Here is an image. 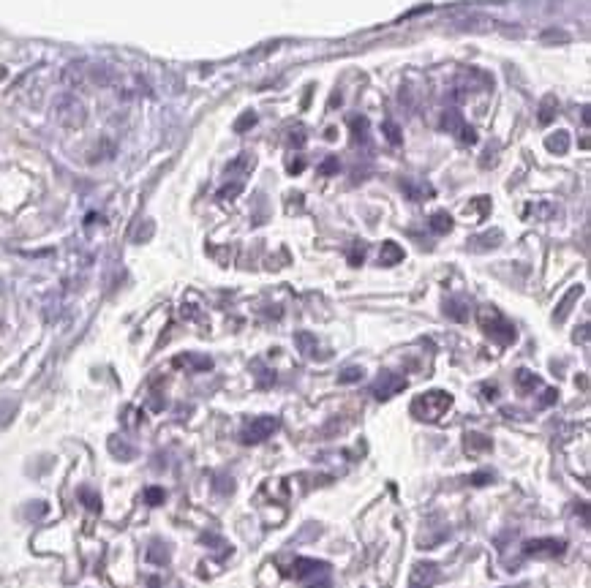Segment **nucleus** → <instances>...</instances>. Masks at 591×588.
Returning <instances> with one entry per match:
<instances>
[{"mask_svg": "<svg viewBox=\"0 0 591 588\" xmlns=\"http://www.w3.org/2000/svg\"><path fill=\"white\" fill-rule=\"evenodd\" d=\"M449 409H452V395L444 392V389H431V392L417 395V398L412 400V414H414L417 420H425V422L442 420Z\"/></svg>", "mask_w": 591, "mask_h": 588, "instance_id": "obj_1", "label": "nucleus"}, {"mask_svg": "<svg viewBox=\"0 0 591 588\" xmlns=\"http://www.w3.org/2000/svg\"><path fill=\"white\" fill-rule=\"evenodd\" d=\"M480 324H482V330H485L496 343H502V346H510V343L515 341V327H513L507 319H502L493 308H482V310H480Z\"/></svg>", "mask_w": 591, "mask_h": 588, "instance_id": "obj_2", "label": "nucleus"}, {"mask_svg": "<svg viewBox=\"0 0 591 588\" xmlns=\"http://www.w3.org/2000/svg\"><path fill=\"white\" fill-rule=\"evenodd\" d=\"M278 428H281V420H278V417H256V420H251V422L243 428L240 439H243V444H259V441L270 439Z\"/></svg>", "mask_w": 591, "mask_h": 588, "instance_id": "obj_3", "label": "nucleus"}, {"mask_svg": "<svg viewBox=\"0 0 591 588\" xmlns=\"http://www.w3.org/2000/svg\"><path fill=\"white\" fill-rule=\"evenodd\" d=\"M567 547L564 539H556V536H542V539H528L523 545V553L526 556H537V558H556L561 556Z\"/></svg>", "mask_w": 591, "mask_h": 588, "instance_id": "obj_4", "label": "nucleus"}, {"mask_svg": "<svg viewBox=\"0 0 591 588\" xmlns=\"http://www.w3.org/2000/svg\"><path fill=\"white\" fill-rule=\"evenodd\" d=\"M55 115H58V120H60L63 126H69V128H79V126L85 123V106L76 101L74 95H63V98L58 101V106H55Z\"/></svg>", "mask_w": 591, "mask_h": 588, "instance_id": "obj_5", "label": "nucleus"}, {"mask_svg": "<svg viewBox=\"0 0 591 588\" xmlns=\"http://www.w3.org/2000/svg\"><path fill=\"white\" fill-rule=\"evenodd\" d=\"M401 389H406V378L398 376V373H390V370H384V373L373 381V387H370V392H373L379 400H387V398L398 395Z\"/></svg>", "mask_w": 591, "mask_h": 588, "instance_id": "obj_6", "label": "nucleus"}, {"mask_svg": "<svg viewBox=\"0 0 591 588\" xmlns=\"http://www.w3.org/2000/svg\"><path fill=\"white\" fill-rule=\"evenodd\" d=\"M292 569H295V578H300V580H308V578L324 575L330 567H327L324 561H316V558H297Z\"/></svg>", "mask_w": 591, "mask_h": 588, "instance_id": "obj_7", "label": "nucleus"}, {"mask_svg": "<svg viewBox=\"0 0 591 588\" xmlns=\"http://www.w3.org/2000/svg\"><path fill=\"white\" fill-rule=\"evenodd\" d=\"M436 580V567L434 564H417L412 572V583L409 588H431Z\"/></svg>", "mask_w": 591, "mask_h": 588, "instance_id": "obj_8", "label": "nucleus"}, {"mask_svg": "<svg viewBox=\"0 0 591 588\" xmlns=\"http://www.w3.org/2000/svg\"><path fill=\"white\" fill-rule=\"evenodd\" d=\"M401 259H403V248H401L398 242L387 240V242L381 245V256H379V262H381L384 267H392V264H398Z\"/></svg>", "mask_w": 591, "mask_h": 588, "instance_id": "obj_9", "label": "nucleus"}, {"mask_svg": "<svg viewBox=\"0 0 591 588\" xmlns=\"http://www.w3.org/2000/svg\"><path fill=\"white\" fill-rule=\"evenodd\" d=\"M109 452H112L118 460H131V457L137 455L134 446L126 439H120V436H112V439H109Z\"/></svg>", "mask_w": 591, "mask_h": 588, "instance_id": "obj_10", "label": "nucleus"}, {"mask_svg": "<svg viewBox=\"0 0 591 588\" xmlns=\"http://www.w3.org/2000/svg\"><path fill=\"white\" fill-rule=\"evenodd\" d=\"M466 449L469 452H488V449H493V441L488 436H482V433H469L466 436Z\"/></svg>", "mask_w": 591, "mask_h": 588, "instance_id": "obj_11", "label": "nucleus"}, {"mask_svg": "<svg viewBox=\"0 0 591 588\" xmlns=\"http://www.w3.org/2000/svg\"><path fill=\"white\" fill-rule=\"evenodd\" d=\"M499 240H502V231H485L482 237L471 240V248H496Z\"/></svg>", "mask_w": 591, "mask_h": 588, "instance_id": "obj_12", "label": "nucleus"}, {"mask_svg": "<svg viewBox=\"0 0 591 588\" xmlns=\"http://www.w3.org/2000/svg\"><path fill=\"white\" fill-rule=\"evenodd\" d=\"M148 561H153V564H166V561H169V547L161 545V542H153L148 550Z\"/></svg>", "mask_w": 591, "mask_h": 588, "instance_id": "obj_13", "label": "nucleus"}, {"mask_svg": "<svg viewBox=\"0 0 591 588\" xmlns=\"http://www.w3.org/2000/svg\"><path fill=\"white\" fill-rule=\"evenodd\" d=\"M575 297H581V286H575L572 292L561 299V305H559V310H556V321H564V319H567V313H570V308H572Z\"/></svg>", "mask_w": 591, "mask_h": 588, "instance_id": "obj_14", "label": "nucleus"}, {"mask_svg": "<svg viewBox=\"0 0 591 588\" xmlns=\"http://www.w3.org/2000/svg\"><path fill=\"white\" fill-rule=\"evenodd\" d=\"M431 229H434L436 234H447V231L452 229V218H449L447 213H434V216H431Z\"/></svg>", "mask_w": 591, "mask_h": 588, "instance_id": "obj_15", "label": "nucleus"}, {"mask_svg": "<svg viewBox=\"0 0 591 588\" xmlns=\"http://www.w3.org/2000/svg\"><path fill=\"white\" fill-rule=\"evenodd\" d=\"M79 499L85 501V507H87V510H93V512H98V510H101V499H98L93 490L82 488V490H79Z\"/></svg>", "mask_w": 591, "mask_h": 588, "instance_id": "obj_16", "label": "nucleus"}, {"mask_svg": "<svg viewBox=\"0 0 591 588\" xmlns=\"http://www.w3.org/2000/svg\"><path fill=\"white\" fill-rule=\"evenodd\" d=\"M515 378H517V387H520V389H531V387L539 384V378H537L531 370H517Z\"/></svg>", "mask_w": 591, "mask_h": 588, "instance_id": "obj_17", "label": "nucleus"}, {"mask_svg": "<svg viewBox=\"0 0 591 588\" xmlns=\"http://www.w3.org/2000/svg\"><path fill=\"white\" fill-rule=\"evenodd\" d=\"M460 126H463V120H460V115H458V112H449V115H444V131L460 134Z\"/></svg>", "mask_w": 591, "mask_h": 588, "instance_id": "obj_18", "label": "nucleus"}, {"mask_svg": "<svg viewBox=\"0 0 591 588\" xmlns=\"http://www.w3.org/2000/svg\"><path fill=\"white\" fill-rule=\"evenodd\" d=\"M164 499H166L164 488H148V490H145V501H148L150 507H158V504H164Z\"/></svg>", "mask_w": 591, "mask_h": 588, "instance_id": "obj_19", "label": "nucleus"}, {"mask_svg": "<svg viewBox=\"0 0 591 588\" xmlns=\"http://www.w3.org/2000/svg\"><path fill=\"white\" fill-rule=\"evenodd\" d=\"M567 142H570V137H567L564 131H559L556 137H550V139H548V147H550L553 152H564V150H567Z\"/></svg>", "mask_w": 591, "mask_h": 588, "instance_id": "obj_20", "label": "nucleus"}, {"mask_svg": "<svg viewBox=\"0 0 591 588\" xmlns=\"http://www.w3.org/2000/svg\"><path fill=\"white\" fill-rule=\"evenodd\" d=\"M444 310H447V313H449L455 321H463V319H466V310H463V305H460L458 299H449V302L444 305Z\"/></svg>", "mask_w": 591, "mask_h": 588, "instance_id": "obj_21", "label": "nucleus"}, {"mask_svg": "<svg viewBox=\"0 0 591 588\" xmlns=\"http://www.w3.org/2000/svg\"><path fill=\"white\" fill-rule=\"evenodd\" d=\"M469 482H471V485H477V488H482V485L493 482V474H491V471H477V474H471V477H469Z\"/></svg>", "mask_w": 591, "mask_h": 588, "instance_id": "obj_22", "label": "nucleus"}, {"mask_svg": "<svg viewBox=\"0 0 591 588\" xmlns=\"http://www.w3.org/2000/svg\"><path fill=\"white\" fill-rule=\"evenodd\" d=\"M177 363H194V368H199V370H210V360L208 357H180Z\"/></svg>", "mask_w": 591, "mask_h": 588, "instance_id": "obj_23", "label": "nucleus"}, {"mask_svg": "<svg viewBox=\"0 0 591 588\" xmlns=\"http://www.w3.org/2000/svg\"><path fill=\"white\" fill-rule=\"evenodd\" d=\"M357 378H363V368H346L341 373V381H357Z\"/></svg>", "mask_w": 591, "mask_h": 588, "instance_id": "obj_24", "label": "nucleus"}, {"mask_svg": "<svg viewBox=\"0 0 591 588\" xmlns=\"http://www.w3.org/2000/svg\"><path fill=\"white\" fill-rule=\"evenodd\" d=\"M254 120H256V115H254V112H245V115L237 120V126H234V128H237V131H245V128H248V123H254Z\"/></svg>", "mask_w": 591, "mask_h": 588, "instance_id": "obj_25", "label": "nucleus"}, {"mask_svg": "<svg viewBox=\"0 0 591 588\" xmlns=\"http://www.w3.org/2000/svg\"><path fill=\"white\" fill-rule=\"evenodd\" d=\"M384 134H387V137H390V139H392L395 145L401 142V134H398V128H395V123H384Z\"/></svg>", "mask_w": 591, "mask_h": 588, "instance_id": "obj_26", "label": "nucleus"}, {"mask_svg": "<svg viewBox=\"0 0 591 588\" xmlns=\"http://www.w3.org/2000/svg\"><path fill=\"white\" fill-rule=\"evenodd\" d=\"M335 169H338V161H335V158H327V161L322 163V172H324V174H333Z\"/></svg>", "mask_w": 591, "mask_h": 588, "instance_id": "obj_27", "label": "nucleus"}, {"mask_svg": "<svg viewBox=\"0 0 591 588\" xmlns=\"http://www.w3.org/2000/svg\"><path fill=\"white\" fill-rule=\"evenodd\" d=\"M556 395H559V392H556V389H545V398H542V400H539V406H550V403H553V400H556Z\"/></svg>", "mask_w": 591, "mask_h": 588, "instance_id": "obj_28", "label": "nucleus"}, {"mask_svg": "<svg viewBox=\"0 0 591 588\" xmlns=\"http://www.w3.org/2000/svg\"><path fill=\"white\" fill-rule=\"evenodd\" d=\"M330 586H333V583H330V578H327V575H322V580H313L308 588H330Z\"/></svg>", "mask_w": 591, "mask_h": 588, "instance_id": "obj_29", "label": "nucleus"}, {"mask_svg": "<svg viewBox=\"0 0 591 588\" xmlns=\"http://www.w3.org/2000/svg\"><path fill=\"white\" fill-rule=\"evenodd\" d=\"M0 76H5V69H0Z\"/></svg>", "mask_w": 591, "mask_h": 588, "instance_id": "obj_30", "label": "nucleus"}, {"mask_svg": "<svg viewBox=\"0 0 591 588\" xmlns=\"http://www.w3.org/2000/svg\"><path fill=\"white\" fill-rule=\"evenodd\" d=\"M515 588H526V586H515Z\"/></svg>", "mask_w": 591, "mask_h": 588, "instance_id": "obj_31", "label": "nucleus"}]
</instances>
